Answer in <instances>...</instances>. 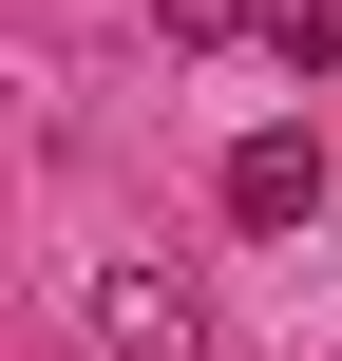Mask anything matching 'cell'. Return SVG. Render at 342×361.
<instances>
[{"label":"cell","mask_w":342,"mask_h":361,"mask_svg":"<svg viewBox=\"0 0 342 361\" xmlns=\"http://www.w3.org/2000/svg\"><path fill=\"white\" fill-rule=\"evenodd\" d=\"M76 343H95V361H209V286L152 267V247H114V267L76 286Z\"/></svg>","instance_id":"obj_1"},{"label":"cell","mask_w":342,"mask_h":361,"mask_svg":"<svg viewBox=\"0 0 342 361\" xmlns=\"http://www.w3.org/2000/svg\"><path fill=\"white\" fill-rule=\"evenodd\" d=\"M324 209V133H228V228H305Z\"/></svg>","instance_id":"obj_2"},{"label":"cell","mask_w":342,"mask_h":361,"mask_svg":"<svg viewBox=\"0 0 342 361\" xmlns=\"http://www.w3.org/2000/svg\"><path fill=\"white\" fill-rule=\"evenodd\" d=\"M267 57L286 76H342V0H267Z\"/></svg>","instance_id":"obj_3"},{"label":"cell","mask_w":342,"mask_h":361,"mask_svg":"<svg viewBox=\"0 0 342 361\" xmlns=\"http://www.w3.org/2000/svg\"><path fill=\"white\" fill-rule=\"evenodd\" d=\"M171 38H267V0H152Z\"/></svg>","instance_id":"obj_4"}]
</instances>
